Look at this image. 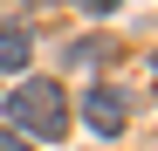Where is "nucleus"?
Here are the masks:
<instances>
[{"label": "nucleus", "mask_w": 158, "mask_h": 151, "mask_svg": "<svg viewBox=\"0 0 158 151\" xmlns=\"http://www.w3.org/2000/svg\"><path fill=\"white\" fill-rule=\"evenodd\" d=\"M151 76H158V62H151Z\"/></svg>", "instance_id": "obj_7"}, {"label": "nucleus", "mask_w": 158, "mask_h": 151, "mask_svg": "<svg viewBox=\"0 0 158 151\" xmlns=\"http://www.w3.org/2000/svg\"><path fill=\"white\" fill-rule=\"evenodd\" d=\"M0 151H35V144H21L14 131H0Z\"/></svg>", "instance_id": "obj_4"}, {"label": "nucleus", "mask_w": 158, "mask_h": 151, "mask_svg": "<svg viewBox=\"0 0 158 151\" xmlns=\"http://www.w3.org/2000/svg\"><path fill=\"white\" fill-rule=\"evenodd\" d=\"M7 117H14V137L21 131L41 137V144H62L69 137V96L55 83H21V89H7Z\"/></svg>", "instance_id": "obj_1"}, {"label": "nucleus", "mask_w": 158, "mask_h": 151, "mask_svg": "<svg viewBox=\"0 0 158 151\" xmlns=\"http://www.w3.org/2000/svg\"><path fill=\"white\" fill-rule=\"evenodd\" d=\"M83 117H89V131H96V137H117L124 124H131V110H124V96H117L110 83H96V89L83 96Z\"/></svg>", "instance_id": "obj_2"}, {"label": "nucleus", "mask_w": 158, "mask_h": 151, "mask_svg": "<svg viewBox=\"0 0 158 151\" xmlns=\"http://www.w3.org/2000/svg\"><path fill=\"white\" fill-rule=\"evenodd\" d=\"M110 7H117V0H89V14H110Z\"/></svg>", "instance_id": "obj_5"}, {"label": "nucleus", "mask_w": 158, "mask_h": 151, "mask_svg": "<svg viewBox=\"0 0 158 151\" xmlns=\"http://www.w3.org/2000/svg\"><path fill=\"white\" fill-rule=\"evenodd\" d=\"M28 55H35V35L28 28H0V76L28 69Z\"/></svg>", "instance_id": "obj_3"}, {"label": "nucleus", "mask_w": 158, "mask_h": 151, "mask_svg": "<svg viewBox=\"0 0 158 151\" xmlns=\"http://www.w3.org/2000/svg\"><path fill=\"white\" fill-rule=\"evenodd\" d=\"M28 7H55V0H28Z\"/></svg>", "instance_id": "obj_6"}]
</instances>
